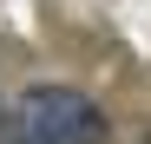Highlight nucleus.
<instances>
[{
	"label": "nucleus",
	"mask_w": 151,
	"mask_h": 144,
	"mask_svg": "<svg viewBox=\"0 0 151 144\" xmlns=\"http://www.w3.org/2000/svg\"><path fill=\"white\" fill-rule=\"evenodd\" d=\"M20 138L27 144H99L105 138V118L72 85H33L20 98Z\"/></svg>",
	"instance_id": "1"
}]
</instances>
